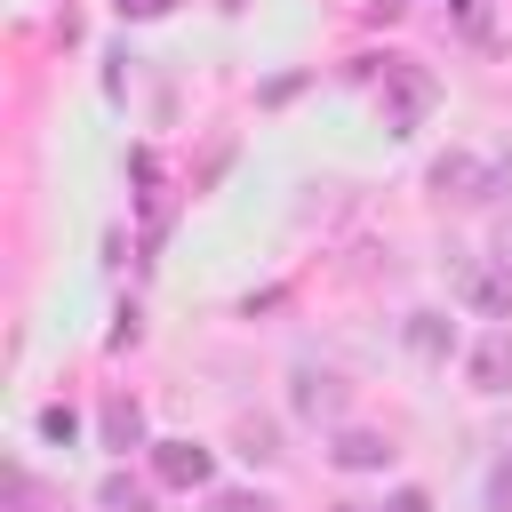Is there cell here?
<instances>
[{
  "label": "cell",
  "instance_id": "1",
  "mask_svg": "<svg viewBox=\"0 0 512 512\" xmlns=\"http://www.w3.org/2000/svg\"><path fill=\"white\" fill-rule=\"evenodd\" d=\"M376 104H384V128H392V136H416V128L432 120V104H440V80H432L416 56H384Z\"/></svg>",
  "mask_w": 512,
  "mask_h": 512
},
{
  "label": "cell",
  "instance_id": "2",
  "mask_svg": "<svg viewBox=\"0 0 512 512\" xmlns=\"http://www.w3.org/2000/svg\"><path fill=\"white\" fill-rule=\"evenodd\" d=\"M448 288H456L464 312H480V320H512V272H504L496 256H464V248H448Z\"/></svg>",
  "mask_w": 512,
  "mask_h": 512
},
{
  "label": "cell",
  "instance_id": "3",
  "mask_svg": "<svg viewBox=\"0 0 512 512\" xmlns=\"http://www.w3.org/2000/svg\"><path fill=\"white\" fill-rule=\"evenodd\" d=\"M504 184H512V160H496V168H488V160H480V152H464V144L432 160V192H440V200H456V208H480V200H496Z\"/></svg>",
  "mask_w": 512,
  "mask_h": 512
},
{
  "label": "cell",
  "instance_id": "4",
  "mask_svg": "<svg viewBox=\"0 0 512 512\" xmlns=\"http://www.w3.org/2000/svg\"><path fill=\"white\" fill-rule=\"evenodd\" d=\"M288 408H296L304 424H336V416H344V376L320 368V360H296V368H288Z\"/></svg>",
  "mask_w": 512,
  "mask_h": 512
},
{
  "label": "cell",
  "instance_id": "5",
  "mask_svg": "<svg viewBox=\"0 0 512 512\" xmlns=\"http://www.w3.org/2000/svg\"><path fill=\"white\" fill-rule=\"evenodd\" d=\"M152 480L160 488H208L216 480V456L200 440H152Z\"/></svg>",
  "mask_w": 512,
  "mask_h": 512
},
{
  "label": "cell",
  "instance_id": "6",
  "mask_svg": "<svg viewBox=\"0 0 512 512\" xmlns=\"http://www.w3.org/2000/svg\"><path fill=\"white\" fill-rule=\"evenodd\" d=\"M464 376H472V392H512V328L504 320L464 352Z\"/></svg>",
  "mask_w": 512,
  "mask_h": 512
},
{
  "label": "cell",
  "instance_id": "7",
  "mask_svg": "<svg viewBox=\"0 0 512 512\" xmlns=\"http://www.w3.org/2000/svg\"><path fill=\"white\" fill-rule=\"evenodd\" d=\"M392 456H400V448H392L384 432H368V424H344V432L328 440V464H336V472H384Z\"/></svg>",
  "mask_w": 512,
  "mask_h": 512
},
{
  "label": "cell",
  "instance_id": "8",
  "mask_svg": "<svg viewBox=\"0 0 512 512\" xmlns=\"http://www.w3.org/2000/svg\"><path fill=\"white\" fill-rule=\"evenodd\" d=\"M400 344H408L424 368H448V352H456V320H448V312H408V320H400Z\"/></svg>",
  "mask_w": 512,
  "mask_h": 512
},
{
  "label": "cell",
  "instance_id": "9",
  "mask_svg": "<svg viewBox=\"0 0 512 512\" xmlns=\"http://www.w3.org/2000/svg\"><path fill=\"white\" fill-rule=\"evenodd\" d=\"M96 432H104V448H112V456H128V448H152V440H144V408H136L128 392H112V400L96 408Z\"/></svg>",
  "mask_w": 512,
  "mask_h": 512
},
{
  "label": "cell",
  "instance_id": "10",
  "mask_svg": "<svg viewBox=\"0 0 512 512\" xmlns=\"http://www.w3.org/2000/svg\"><path fill=\"white\" fill-rule=\"evenodd\" d=\"M152 488H160V480H136V472H104V480H96V512H152Z\"/></svg>",
  "mask_w": 512,
  "mask_h": 512
},
{
  "label": "cell",
  "instance_id": "11",
  "mask_svg": "<svg viewBox=\"0 0 512 512\" xmlns=\"http://www.w3.org/2000/svg\"><path fill=\"white\" fill-rule=\"evenodd\" d=\"M232 440H240V456H248V464H272V456H280V424H272V416H240V424H232Z\"/></svg>",
  "mask_w": 512,
  "mask_h": 512
},
{
  "label": "cell",
  "instance_id": "12",
  "mask_svg": "<svg viewBox=\"0 0 512 512\" xmlns=\"http://www.w3.org/2000/svg\"><path fill=\"white\" fill-rule=\"evenodd\" d=\"M40 440H48V448H72V440H80V416H72V400H48V408H40Z\"/></svg>",
  "mask_w": 512,
  "mask_h": 512
},
{
  "label": "cell",
  "instance_id": "13",
  "mask_svg": "<svg viewBox=\"0 0 512 512\" xmlns=\"http://www.w3.org/2000/svg\"><path fill=\"white\" fill-rule=\"evenodd\" d=\"M208 512H280V504H272L264 488H216V496H208Z\"/></svg>",
  "mask_w": 512,
  "mask_h": 512
},
{
  "label": "cell",
  "instance_id": "14",
  "mask_svg": "<svg viewBox=\"0 0 512 512\" xmlns=\"http://www.w3.org/2000/svg\"><path fill=\"white\" fill-rule=\"evenodd\" d=\"M480 504H488V512H512V456H504V464H488V480H480Z\"/></svg>",
  "mask_w": 512,
  "mask_h": 512
},
{
  "label": "cell",
  "instance_id": "15",
  "mask_svg": "<svg viewBox=\"0 0 512 512\" xmlns=\"http://www.w3.org/2000/svg\"><path fill=\"white\" fill-rule=\"evenodd\" d=\"M8 488H16V512H48V488H40V480H32V472H16V480H8Z\"/></svg>",
  "mask_w": 512,
  "mask_h": 512
},
{
  "label": "cell",
  "instance_id": "16",
  "mask_svg": "<svg viewBox=\"0 0 512 512\" xmlns=\"http://www.w3.org/2000/svg\"><path fill=\"white\" fill-rule=\"evenodd\" d=\"M384 512H432V496H424V488H392V504H384Z\"/></svg>",
  "mask_w": 512,
  "mask_h": 512
},
{
  "label": "cell",
  "instance_id": "17",
  "mask_svg": "<svg viewBox=\"0 0 512 512\" xmlns=\"http://www.w3.org/2000/svg\"><path fill=\"white\" fill-rule=\"evenodd\" d=\"M176 0H120V16H168Z\"/></svg>",
  "mask_w": 512,
  "mask_h": 512
},
{
  "label": "cell",
  "instance_id": "18",
  "mask_svg": "<svg viewBox=\"0 0 512 512\" xmlns=\"http://www.w3.org/2000/svg\"><path fill=\"white\" fill-rule=\"evenodd\" d=\"M496 264H504V272H512V224H504V232H496Z\"/></svg>",
  "mask_w": 512,
  "mask_h": 512
},
{
  "label": "cell",
  "instance_id": "19",
  "mask_svg": "<svg viewBox=\"0 0 512 512\" xmlns=\"http://www.w3.org/2000/svg\"><path fill=\"white\" fill-rule=\"evenodd\" d=\"M336 512H368V504H336Z\"/></svg>",
  "mask_w": 512,
  "mask_h": 512
}]
</instances>
